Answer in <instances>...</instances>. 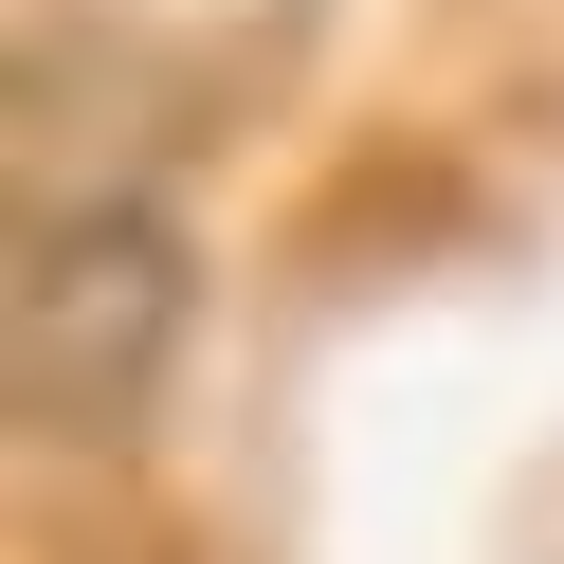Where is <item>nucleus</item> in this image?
<instances>
[{"label":"nucleus","instance_id":"nucleus-1","mask_svg":"<svg viewBox=\"0 0 564 564\" xmlns=\"http://www.w3.org/2000/svg\"><path fill=\"white\" fill-rule=\"evenodd\" d=\"M183 346V237L147 200H91V219L19 237V419L37 437H128Z\"/></svg>","mask_w":564,"mask_h":564}]
</instances>
